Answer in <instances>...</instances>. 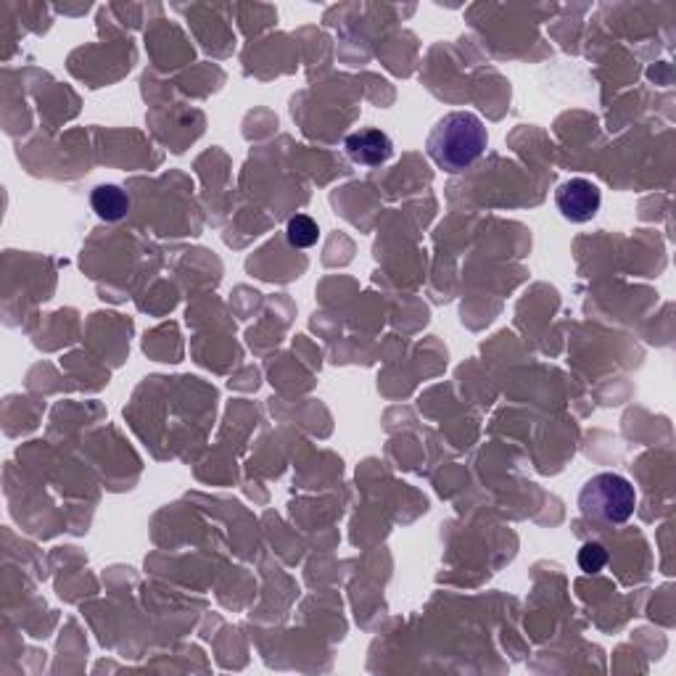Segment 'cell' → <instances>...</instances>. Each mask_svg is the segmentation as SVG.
<instances>
[{
	"label": "cell",
	"mask_w": 676,
	"mask_h": 676,
	"mask_svg": "<svg viewBox=\"0 0 676 676\" xmlns=\"http://www.w3.org/2000/svg\"><path fill=\"white\" fill-rule=\"evenodd\" d=\"M486 135L484 122L473 112H452L444 114L428 133L426 151L439 169L450 174H460L471 169L486 151Z\"/></svg>",
	"instance_id": "1"
},
{
	"label": "cell",
	"mask_w": 676,
	"mask_h": 676,
	"mask_svg": "<svg viewBox=\"0 0 676 676\" xmlns=\"http://www.w3.org/2000/svg\"><path fill=\"white\" fill-rule=\"evenodd\" d=\"M636 492L619 473H597L578 492V510L597 523L619 526L634 516Z\"/></svg>",
	"instance_id": "2"
},
{
	"label": "cell",
	"mask_w": 676,
	"mask_h": 676,
	"mask_svg": "<svg viewBox=\"0 0 676 676\" xmlns=\"http://www.w3.org/2000/svg\"><path fill=\"white\" fill-rule=\"evenodd\" d=\"M555 204L557 212L563 214V219H568V223L574 225H584L589 223V219H595V214L600 212V188L584 178L565 180L555 191Z\"/></svg>",
	"instance_id": "3"
},
{
	"label": "cell",
	"mask_w": 676,
	"mask_h": 676,
	"mask_svg": "<svg viewBox=\"0 0 676 676\" xmlns=\"http://www.w3.org/2000/svg\"><path fill=\"white\" fill-rule=\"evenodd\" d=\"M343 151L354 165L362 167H379L383 161L392 159L394 143L383 129L362 127L343 140Z\"/></svg>",
	"instance_id": "4"
},
{
	"label": "cell",
	"mask_w": 676,
	"mask_h": 676,
	"mask_svg": "<svg viewBox=\"0 0 676 676\" xmlns=\"http://www.w3.org/2000/svg\"><path fill=\"white\" fill-rule=\"evenodd\" d=\"M90 206L106 223H116L129 212V199L120 185H99L90 196Z\"/></svg>",
	"instance_id": "5"
},
{
	"label": "cell",
	"mask_w": 676,
	"mask_h": 676,
	"mask_svg": "<svg viewBox=\"0 0 676 676\" xmlns=\"http://www.w3.org/2000/svg\"><path fill=\"white\" fill-rule=\"evenodd\" d=\"M285 238L294 249H309V246L317 244L320 238V227L307 214H296V217L289 219V227H285Z\"/></svg>",
	"instance_id": "6"
},
{
	"label": "cell",
	"mask_w": 676,
	"mask_h": 676,
	"mask_svg": "<svg viewBox=\"0 0 676 676\" xmlns=\"http://www.w3.org/2000/svg\"><path fill=\"white\" fill-rule=\"evenodd\" d=\"M606 563H608V550L602 548V544L589 542L578 550V565H582V571H587V574H597V571L606 568Z\"/></svg>",
	"instance_id": "7"
}]
</instances>
